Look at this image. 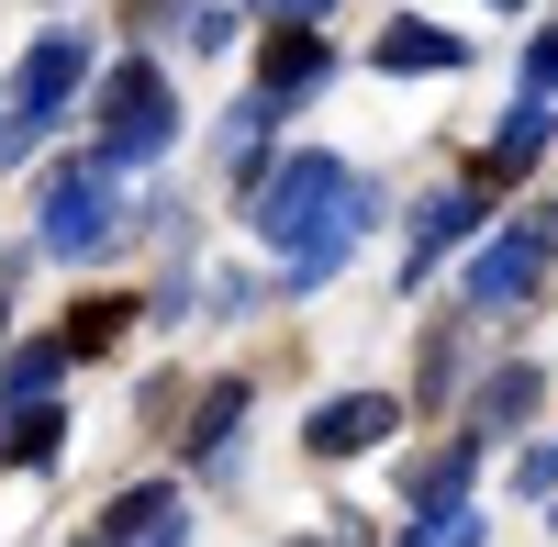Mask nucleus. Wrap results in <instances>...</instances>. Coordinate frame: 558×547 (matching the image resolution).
Wrapping results in <instances>:
<instances>
[{"instance_id": "nucleus-8", "label": "nucleus", "mask_w": 558, "mask_h": 547, "mask_svg": "<svg viewBox=\"0 0 558 547\" xmlns=\"http://www.w3.org/2000/svg\"><path fill=\"white\" fill-rule=\"evenodd\" d=\"M536 391H547V369H536V357H514V369H492V380L470 391V447H492V436H514V425L536 414Z\"/></svg>"}, {"instance_id": "nucleus-15", "label": "nucleus", "mask_w": 558, "mask_h": 547, "mask_svg": "<svg viewBox=\"0 0 558 547\" xmlns=\"http://www.w3.org/2000/svg\"><path fill=\"white\" fill-rule=\"evenodd\" d=\"M235 414H246V380H223L202 414H191V470H223V436H235Z\"/></svg>"}, {"instance_id": "nucleus-10", "label": "nucleus", "mask_w": 558, "mask_h": 547, "mask_svg": "<svg viewBox=\"0 0 558 547\" xmlns=\"http://www.w3.org/2000/svg\"><path fill=\"white\" fill-rule=\"evenodd\" d=\"M470 223H492V191H481V179H470V191H447V202H425V223H413V268H436Z\"/></svg>"}, {"instance_id": "nucleus-1", "label": "nucleus", "mask_w": 558, "mask_h": 547, "mask_svg": "<svg viewBox=\"0 0 558 547\" xmlns=\"http://www.w3.org/2000/svg\"><path fill=\"white\" fill-rule=\"evenodd\" d=\"M246 223L268 246H357L368 223H380V191H357V168L347 157H324V146H302V157H279V168H257L246 179Z\"/></svg>"}, {"instance_id": "nucleus-17", "label": "nucleus", "mask_w": 558, "mask_h": 547, "mask_svg": "<svg viewBox=\"0 0 558 547\" xmlns=\"http://www.w3.org/2000/svg\"><path fill=\"white\" fill-rule=\"evenodd\" d=\"M235 34H246V12H223V0H191V12H179V45H191V57H223Z\"/></svg>"}, {"instance_id": "nucleus-5", "label": "nucleus", "mask_w": 558, "mask_h": 547, "mask_svg": "<svg viewBox=\"0 0 558 547\" xmlns=\"http://www.w3.org/2000/svg\"><path fill=\"white\" fill-rule=\"evenodd\" d=\"M112 168L101 157H89V168H57V179H45V246H57V257H89V246H101L112 235Z\"/></svg>"}, {"instance_id": "nucleus-7", "label": "nucleus", "mask_w": 558, "mask_h": 547, "mask_svg": "<svg viewBox=\"0 0 558 547\" xmlns=\"http://www.w3.org/2000/svg\"><path fill=\"white\" fill-rule=\"evenodd\" d=\"M547 134H558V101H514V112H502L492 157H481V191H492V202H502V191H514V179L536 168V146H547Z\"/></svg>"}, {"instance_id": "nucleus-24", "label": "nucleus", "mask_w": 558, "mask_h": 547, "mask_svg": "<svg viewBox=\"0 0 558 547\" xmlns=\"http://www.w3.org/2000/svg\"><path fill=\"white\" fill-rule=\"evenodd\" d=\"M547 514H558V491H547Z\"/></svg>"}, {"instance_id": "nucleus-11", "label": "nucleus", "mask_w": 558, "mask_h": 547, "mask_svg": "<svg viewBox=\"0 0 558 547\" xmlns=\"http://www.w3.org/2000/svg\"><path fill=\"white\" fill-rule=\"evenodd\" d=\"M470 459H481L470 436H458L447 459H413V470H402V503H413V514H447V503H470Z\"/></svg>"}, {"instance_id": "nucleus-4", "label": "nucleus", "mask_w": 558, "mask_h": 547, "mask_svg": "<svg viewBox=\"0 0 558 547\" xmlns=\"http://www.w3.org/2000/svg\"><path fill=\"white\" fill-rule=\"evenodd\" d=\"M547 257H558V212H525V223H502V235L458 268V291H470V313H514V302H536Z\"/></svg>"}, {"instance_id": "nucleus-21", "label": "nucleus", "mask_w": 558, "mask_h": 547, "mask_svg": "<svg viewBox=\"0 0 558 547\" xmlns=\"http://www.w3.org/2000/svg\"><path fill=\"white\" fill-rule=\"evenodd\" d=\"M257 12H268V23H279V34H313V23H324V12H336V0H257Z\"/></svg>"}, {"instance_id": "nucleus-14", "label": "nucleus", "mask_w": 558, "mask_h": 547, "mask_svg": "<svg viewBox=\"0 0 558 547\" xmlns=\"http://www.w3.org/2000/svg\"><path fill=\"white\" fill-rule=\"evenodd\" d=\"M57 369H68V336H34L12 369H0V414H23V402H45L57 391Z\"/></svg>"}, {"instance_id": "nucleus-2", "label": "nucleus", "mask_w": 558, "mask_h": 547, "mask_svg": "<svg viewBox=\"0 0 558 547\" xmlns=\"http://www.w3.org/2000/svg\"><path fill=\"white\" fill-rule=\"evenodd\" d=\"M168 134H179L168 78H157L146 57H123V68H112V89H101V168H146Z\"/></svg>"}, {"instance_id": "nucleus-19", "label": "nucleus", "mask_w": 558, "mask_h": 547, "mask_svg": "<svg viewBox=\"0 0 558 547\" xmlns=\"http://www.w3.org/2000/svg\"><path fill=\"white\" fill-rule=\"evenodd\" d=\"M402 547H481V503H447V514H413Z\"/></svg>"}, {"instance_id": "nucleus-9", "label": "nucleus", "mask_w": 558, "mask_h": 547, "mask_svg": "<svg viewBox=\"0 0 558 547\" xmlns=\"http://www.w3.org/2000/svg\"><path fill=\"white\" fill-rule=\"evenodd\" d=\"M470 45H458L447 23H391L380 34V78H436V68H458Z\"/></svg>"}, {"instance_id": "nucleus-12", "label": "nucleus", "mask_w": 558, "mask_h": 547, "mask_svg": "<svg viewBox=\"0 0 558 547\" xmlns=\"http://www.w3.org/2000/svg\"><path fill=\"white\" fill-rule=\"evenodd\" d=\"M57 447H68V414H57V402L0 414V459H12V470H57Z\"/></svg>"}, {"instance_id": "nucleus-22", "label": "nucleus", "mask_w": 558, "mask_h": 547, "mask_svg": "<svg viewBox=\"0 0 558 547\" xmlns=\"http://www.w3.org/2000/svg\"><path fill=\"white\" fill-rule=\"evenodd\" d=\"M514 481H525L536 503H547V491H558V436H547V447H525V470H514Z\"/></svg>"}, {"instance_id": "nucleus-23", "label": "nucleus", "mask_w": 558, "mask_h": 547, "mask_svg": "<svg viewBox=\"0 0 558 547\" xmlns=\"http://www.w3.org/2000/svg\"><path fill=\"white\" fill-rule=\"evenodd\" d=\"M492 12H525V0H492Z\"/></svg>"}, {"instance_id": "nucleus-3", "label": "nucleus", "mask_w": 558, "mask_h": 547, "mask_svg": "<svg viewBox=\"0 0 558 547\" xmlns=\"http://www.w3.org/2000/svg\"><path fill=\"white\" fill-rule=\"evenodd\" d=\"M78 68H89V45H78V34H45L34 57H23V78H12V112H0V157H34L45 134H57V112H68Z\"/></svg>"}, {"instance_id": "nucleus-20", "label": "nucleus", "mask_w": 558, "mask_h": 547, "mask_svg": "<svg viewBox=\"0 0 558 547\" xmlns=\"http://www.w3.org/2000/svg\"><path fill=\"white\" fill-rule=\"evenodd\" d=\"M547 89H558V34L525 45V101H547Z\"/></svg>"}, {"instance_id": "nucleus-13", "label": "nucleus", "mask_w": 558, "mask_h": 547, "mask_svg": "<svg viewBox=\"0 0 558 547\" xmlns=\"http://www.w3.org/2000/svg\"><path fill=\"white\" fill-rule=\"evenodd\" d=\"M324 68H336V57H324V34H279V45H268V78H257V89H268L279 112H291L302 89H324Z\"/></svg>"}, {"instance_id": "nucleus-26", "label": "nucleus", "mask_w": 558, "mask_h": 547, "mask_svg": "<svg viewBox=\"0 0 558 547\" xmlns=\"http://www.w3.org/2000/svg\"><path fill=\"white\" fill-rule=\"evenodd\" d=\"M0 325H12V313H0Z\"/></svg>"}, {"instance_id": "nucleus-6", "label": "nucleus", "mask_w": 558, "mask_h": 547, "mask_svg": "<svg viewBox=\"0 0 558 547\" xmlns=\"http://www.w3.org/2000/svg\"><path fill=\"white\" fill-rule=\"evenodd\" d=\"M391 425H402V402H391V391H336V402L302 425V459H357V447H380Z\"/></svg>"}, {"instance_id": "nucleus-18", "label": "nucleus", "mask_w": 558, "mask_h": 547, "mask_svg": "<svg viewBox=\"0 0 558 547\" xmlns=\"http://www.w3.org/2000/svg\"><path fill=\"white\" fill-rule=\"evenodd\" d=\"M123 325H134V302H78V313H68V357H101Z\"/></svg>"}, {"instance_id": "nucleus-16", "label": "nucleus", "mask_w": 558, "mask_h": 547, "mask_svg": "<svg viewBox=\"0 0 558 547\" xmlns=\"http://www.w3.org/2000/svg\"><path fill=\"white\" fill-rule=\"evenodd\" d=\"M157 525H179V491H168V481L112 491V514H101V536H157Z\"/></svg>"}, {"instance_id": "nucleus-25", "label": "nucleus", "mask_w": 558, "mask_h": 547, "mask_svg": "<svg viewBox=\"0 0 558 547\" xmlns=\"http://www.w3.org/2000/svg\"><path fill=\"white\" fill-rule=\"evenodd\" d=\"M313 547H336V536H313Z\"/></svg>"}]
</instances>
